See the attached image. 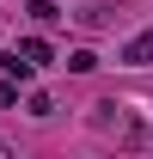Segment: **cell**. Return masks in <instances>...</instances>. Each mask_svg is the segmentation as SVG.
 <instances>
[{"instance_id":"52a82bcc","label":"cell","mask_w":153,"mask_h":159,"mask_svg":"<svg viewBox=\"0 0 153 159\" xmlns=\"http://www.w3.org/2000/svg\"><path fill=\"white\" fill-rule=\"evenodd\" d=\"M12 104H19V80L6 74V80H0V110H12Z\"/></svg>"},{"instance_id":"5b68a950","label":"cell","mask_w":153,"mask_h":159,"mask_svg":"<svg viewBox=\"0 0 153 159\" xmlns=\"http://www.w3.org/2000/svg\"><path fill=\"white\" fill-rule=\"evenodd\" d=\"M92 122H98V129H123V104H98Z\"/></svg>"},{"instance_id":"7a4b0ae2","label":"cell","mask_w":153,"mask_h":159,"mask_svg":"<svg viewBox=\"0 0 153 159\" xmlns=\"http://www.w3.org/2000/svg\"><path fill=\"white\" fill-rule=\"evenodd\" d=\"M19 55L31 61V67H49V61H55V49H49V37H25V43H19Z\"/></svg>"},{"instance_id":"6da1fadb","label":"cell","mask_w":153,"mask_h":159,"mask_svg":"<svg viewBox=\"0 0 153 159\" xmlns=\"http://www.w3.org/2000/svg\"><path fill=\"white\" fill-rule=\"evenodd\" d=\"M123 61H129V67H153V31H141V37L123 43Z\"/></svg>"},{"instance_id":"277c9868","label":"cell","mask_w":153,"mask_h":159,"mask_svg":"<svg viewBox=\"0 0 153 159\" xmlns=\"http://www.w3.org/2000/svg\"><path fill=\"white\" fill-rule=\"evenodd\" d=\"M25 110H31V116H55V98H49V92H31Z\"/></svg>"},{"instance_id":"8992f818","label":"cell","mask_w":153,"mask_h":159,"mask_svg":"<svg viewBox=\"0 0 153 159\" xmlns=\"http://www.w3.org/2000/svg\"><path fill=\"white\" fill-rule=\"evenodd\" d=\"M92 67H98L92 49H74V55H67V74H92Z\"/></svg>"},{"instance_id":"3957f363","label":"cell","mask_w":153,"mask_h":159,"mask_svg":"<svg viewBox=\"0 0 153 159\" xmlns=\"http://www.w3.org/2000/svg\"><path fill=\"white\" fill-rule=\"evenodd\" d=\"M25 12H31V19H37V25H55V19H61V12H55V0H31Z\"/></svg>"}]
</instances>
